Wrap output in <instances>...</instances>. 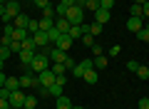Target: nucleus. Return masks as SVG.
<instances>
[{
	"mask_svg": "<svg viewBox=\"0 0 149 109\" xmlns=\"http://www.w3.org/2000/svg\"><path fill=\"white\" fill-rule=\"evenodd\" d=\"M3 67H5V60H0V72H3Z\"/></svg>",
	"mask_w": 149,
	"mask_h": 109,
	"instance_id": "nucleus-51",
	"label": "nucleus"
},
{
	"mask_svg": "<svg viewBox=\"0 0 149 109\" xmlns=\"http://www.w3.org/2000/svg\"><path fill=\"white\" fill-rule=\"evenodd\" d=\"M67 35L72 37V42L77 40V37H82V35H85V32H82V25H72V27L67 30Z\"/></svg>",
	"mask_w": 149,
	"mask_h": 109,
	"instance_id": "nucleus-17",
	"label": "nucleus"
},
{
	"mask_svg": "<svg viewBox=\"0 0 149 109\" xmlns=\"http://www.w3.org/2000/svg\"><path fill=\"white\" fill-rule=\"evenodd\" d=\"M137 37H139L142 42H149V27H142V30L137 32Z\"/></svg>",
	"mask_w": 149,
	"mask_h": 109,
	"instance_id": "nucleus-32",
	"label": "nucleus"
},
{
	"mask_svg": "<svg viewBox=\"0 0 149 109\" xmlns=\"http://www.w3.org/2000/svg\"><path fill=\"white\" fill-rule=\"evenodd\" d=\"M100 8H104V10H112V8H114V0H100Z\"/></svg>",
	"mask_w": 149,
	"mask_h": 109,
	"instance_id": "nucleus-34",
	"label": "nucleus"
},
{
	"mask_svg": "<svg viewBox=\"0 0 149 109\" xmlns=\"http://www.w3.org/2000/svg\"><path fill=\"white\" fill-rule=\"evenodd\" d=\"M10 55H13V52H10V47H3V45H0V60H8Z\"/></svg>",
	"mask_w": 149,
	"mask_h": 109,
	"instance_id": "nucleus-33",
	"label": "nucleus"
},
{
	"mask_svg": "<svg viewBox=\"0 0 149 109\" xmlns=\"http://www.w3.org/2000/svg\"><path fill=\"white\" fill-rule=\"evenodd\" d=\"M32 40H35V47H40V50L50 47V37H47V32H42V30H37L35 35H32Z\"/></svg>",
	"mask_w": 149,
	"mask_h": 109,
	"instance_id": "nucleus-7",
	"label": "nucleus"
},
{
	"mask_svg": "<svg viewBox=\"0 0 149 109\" xmlns=\"http://www.w3.org/2000/svg\"><path fill=\"white\" fill-rule=\"evenodd\" d=\"M92 62H95V69H104L109 65V57L107 55H100V57H92Z\"/></svg>",
	"mask_w": 149,
	"mask_h": 109,
	"instance_id": "nucleus-14",
	"label": "nucleus"
},
{
	"mask_svg": "<svg viewBox=\"0 0 149 109\" xmlns=\"http://www.w3.org/2000/svg\"><path fill=\"white\" fill-rule=\"evenodd\" d=\"M137 109H139V107H137Z\"/></svg>",
	"mask_w": 149,
	"mask_h": 109,
	"instance_id": "nucleus-55",
	"label": "nucleus"
},
{
	"mask_svg": "<svg viewBox=\"0 0 149 109\" xmlns=\"http://www.w3.org/2000/svg\"><path fill=\"white\" fill-rule=\"evenodd\" d=\"M5 87L10 89V92H15V89H20V77H8V79H5Z\"/></svg>",
	"mask_w": 149,
	"mask_h": 109,
	"instance_id": "nucleus-18",
	"label": "nucleus"
},
{
	"mask_svg": "<svg viewBox=\"0 0 149 109\" xmlns=\"http://www.w3.org/2000/svg\"><path fill=\"white\" fill-rule=\"evenodd\" d=\"M50 27H55V17H40V30L47 32Z\"/></svg>",
	"mask_w": 149,
	"mask_h": 109,
	"instance_id": "nucleus-16",
	"label": "nucleus"
},
{
	"mask_svg": "<svg viewBox=\"0 0 149 109\" xmlns=\"http://www.w3.org/2000/svg\"><path fill=\"white\" fill-rule=\"evenodd\" d=\"M55 27H57V30L62 32V35H67V30H70L72 25H70V20H67V17H55Z\"/></svg>",
	"mask_w": 149,
	"mask_h": 109,
	"instance_id": "nucleus-12",
	"label": "nucleus"
},
{
	"mask_svg": "<svg viewBox=\"0 0 149 109\" xmlns=\"http://www.w3.org/2000/svg\"><path fill=\"white\" fill-rule=\"evenodd\" d=\"M22 109H30V107H22Z\"/></svg>",
	"mask_w": 149,
	"mask_h": 109,
	"instance_id": "nucleus-52",
	"label": "nucleus"
},
{
	"mask_svg": "<svg viewBox=\"0 0 149 109\" xmlns=\"http://www.w3.org/2000/svg\"><path fill=\"white\" fill-rule=\"evenodd\" d=\"M17 15H20V0H5V15H3V20L10 22Z\"/></svg>",
	"mask_w": 149,
	"mask_h": 109,
	"instance_id": "nucleus-4",
	"label": "nucleus"
},
{
	"mask_svg": "<svg viewBox=\"0 0 149 109\" xmlns=\"http://www.w3.org/2000/svg\"><path fill=\"white\" fill-rule=\"evenodd\" d=\"M85 3H87V0H74V5H77V8H85Z\"/></svg>",
	"mask_w": 149,
	"mask_h": 109,
	"instance_id": "nucleus-47",
	"label": "nucleus"
},
{
	"mask_svg": "<svg viewBox=\"0 0 149 109\" xmlns=\"http://www.w3.org/2000/svg\"><path fill=\"white\" fill-rule=\"evenodd\" d=\"M40 87V79L32 69H25V74H20V89H35Z\"/></svg>",
	"mask_w": 149,
	"mask_h": 109,
	"instance_id": "nucleus-2",
	"label": "nucleus"
},
{
	"mask_svg": "<svg viewBox=\"0 0 149 109\" xmlns=\"http://www.w3.org/2000/svg\"><path fill=\"white\" fill-rule=\"evenodd\" d=\"M60 35H62V32H60L57 27H50V30H47V37H50V45H55V42L60 40Z\"/></svg>",
	"mask_w": 149,
	"mask_h": 109,
	"instance_id": "nucleus-20",
	"label": "nucleus"
},
{
	"mask_svg": "<svg viewBox=\"0 0 149 109\" xmlns=\"http://www.w3.org/2000/svg\"><path fill=\"white\" fill-rule=\"evenodd\" d=\"M85 10L97 12V10H100V0H87V3H85Z\"/></svg>",
	"mask_w": 149,
	"mask_h": 109,
	"instance_id": "nucleus-26",
	"label": "nucleus"
},
{
	"mask_svg": "<svg viewBox=\"0 0 149 109\" xmlns=\"http://www.w3.org/2000/svg\"><path fill=\"white\" fill-rule=\"evenodd\" d=\"M127 69H129V72H137V69H139V62H137V60H129V62H127Z\"/></svg>",
	"mask_w": 149,
	"mask_h": 109,
	"instance_id": "nucleus-37",
	"label": "nucleus"
},
{
	"mask_svg": "<svg viewBox=\"0 0 149 109\" xmlns=\"http://www.w3.org/2000/svg\"><path fill=\"white\" fill-rule=\"evenodd\" d=\"M35 57V50H22L20 52V62H22V69H30V62Z\"/></svg>",
	"mask_w": 149,
	"mask_h": 109,
	"instance_id": "nucleus-10",
	"label": "nucleus"
},
{
	"mask_svg": "<svg viewBox=\"0 0 149 109\" xmlns=\"http://www.w3.org/2000/svg\"><path fill=\"white\" fill-rule=\"evenodd\" d=\"M50 69H52L55 74H67V67H65V62H52V67H50Z\"/></svg>",
	"mask_w": 149,
	"mask_h": 109,
	"instance_id": "nucleus-22",
	"label": "nucleus"
},
{
	"mask_svg": "<svg viewBox=\"0 0 149 109\" xmlns=\"http://www.w3.org/2000/svg\"><path fill=\"white\" fill-rule=\"evenodd\" d=\"M144 3H147V0H134V5H144Z\"/></svg>",
	"mask_w": 149,
	"mask_h": 109,
	"instance_id": "nucleus-49",
	"label": "nucleus"
},
{
	"mask_svg": "<svg viewBox=\"0 0 149 109\" xmlns=\"http://www.w3.org/2000/svg\"><path fill=\"white\" fill-rule=\"evenodd\" d=\"M65 17L70 20V25H82V22H85V8H77V5L67 8Z\"/></svg>",
	"mask_w": 149,
	"mask_h": 109,
	"instance_id": "nucleus-3",
	"label": "nucleus"
},
{
	"mask_svg": "<svg viewBox=\"0 0 149 109\" xmlns=\"http://www.w3.org/2000/svg\"><path fill=\"white\" fill-rule=\"evenodd\" d=\"M60 3H62L65 8H72V5H74V0H60Z\"/></svg>",
	"mask_w": 149,
	"mask_h": 109,
	"instance_id": "nucleus-45",
	"label": "nucleus"
},
{
	"mask_svg": "<svg viewBox=\"0 0 149 109\" xmlns=\"http://www.w3.org/2000/svg\"><path fill=\"white\" fill-rule=\"evenodd\" d=\"M112 17V10H104V8H100V10L95 12V22H100V25H107Z\"/></svg>",
	"mask_w": 149,
	"mask_h": 109,
	"instance_id": "nucleus-9",
	"label": "nucleus"
},
{
	"mask_svg": "<svg viewBox=\"0 0 149 109\" xmlns=\"http://www.w3.org/2000/svg\"><path fill=\"white\" fill-rule=\"evenodd\" d=\"M42 17H55V8H52V5H47V8L42 10Z\"/></svg>",
	"mask_w": 149,
	"mask_h": 109,
	"instance_id": "nucleus-38",
	"label": "nucleus"
},
{
	"mask_svg": "<svg viewBox=\"0 0 149 109\" xmlns=\"http://www.w3.org/2000/svg\"><path fill=\"white\" fill-rule=\"evenodd\" d=\"M139 109H149V97H142L139 99V104H137Z\"/></svg>",
	"mask_w": 149,
	"mask_h": 109,
	"instance_id": "nucleus-40",
	"label": "nucleus"
},
{
	"mask_svg": "<svg viewBox=\"0 0 149 109\" xmlns=\"http://www.w3.org/2000/svg\"><path fill=\"white\" fill-rule=\"evenodd\" d=\"M102 30H104V25H100V22H92L90 25V35H100Z\"/></svg>",
	"mask_w": 149,
	"mask_h": 109,
	"instance_id": "nucleus-31",
	"label": "nucleus"
},
{
	"mask_svg": "<svg viewBox=\"0 0 149 109\" xmlns=\"http://www.w3.org/2000/svg\"><path fill=\"white\" fill-rule=\"evenodd\" d=\"M119 50H122V47H119V45H112V50L107 52V57H114V55H119Z\"/></svg>",
	"mask_w": 149,
	"mask_h": 109,
	"instance_id": "nucleus-41",
	"label": "nucleus"
},
{
	"mask_svg": "<svg viewBox=\"0 0 149 109\" xmlns=\"http://www.w3.org/2000/svg\"><path fill=\"white\" fill-rule=\"evenodd\" d=\"M55 47H57V50H65V52H67L70 47H72V37H70V35H60V40L55 42Z\"/></svg>",
	"mask_w": 149,
	"mask_h": 109,
	"instance_id": "nucleus-11",
	"label": "nucleus"
},
{
	"mask_svg": "<svg viewBox=\"0 0 149 109\" xmlns=\"http://www.w3.org/2000/svg\"><path fill=\"white\" fill-rule=\"evenodd\" d=\"M62 89H65V87H60V84H57V82H55V84H52V87H47V94H52V97H55V99H57V97H60V94H62Z\"/></svg>",
	"mask_w": 149,
	"mask_h": 109,
	"instance_id": "nucleus-25",
	"label": "nucleus"
},
{
	"mask_svg": "<svg viewBox=\"0 0 149 109\" xmlns=\"http://www.w3.org/2000/svg\"><path fill=\"white\" fill-rule=\"evenodd\" d=\"M30 69L35 74H40V72H45V69H50V57L47 55H35V57H32V62H30Z\"/></svg>",
	"mask_w": 149,
	"mask_h": 109,
	"instance_id": "nucleus-1",
	"label": "nucleus"
},
{
	"mask_svg": "<svg viewBox=\"0 0 149 109\" xmlns=\"http://www.w3.org/2000/svg\"><path fill=\"white\" fill-rule=\"evenodd\" d=\"M20 3H22V0H20Z\"/></svg>",
	"mask_w": 149,
	"mask_h": 109,
	"instance_id": "nucleus-54",
	"label": "nucleus"
},
{
	"mask_svg": "<svg viewBox=\"0 0 149 109\" xmlns=\"http://www.w3.org/2000/svg\"><path fill=\"white\" fill-rule=\"evenodd\" d=\"M0 3H5V0H0Z\"/></svg>",
	"mask_w": 149,
	"mask_h": 109,
	"instance_id": "nucleus-53",
	"label": "nucleus"
},
{
	"mask_svg": "<svg viewBox=\"0 0 149 109\" xmlns=\"http://www.w3.org/2000/svg\"><path fill=\"white\" fill-rule=\"evenodd\" d=\"M142 10H144V17H149V0H147V3L142 5Z\"/></svg>",
	"mask_w": 149,
	"mask_h": 109,
	"instance_id": "nucleus-44",
	"label": "nucleus"
},
{
	"mask_svg": "<svg viewBox=\"0 0 149 109\" xmlns=\"http://www.w3.org/2000/svg\"><path fill=\"white\" fill-rule=\"evenodd\" d=\"M37 30H40V20H35V17H30V22H27V32H30V35H35Z\"/></svg>",
	"mask_w": 149,
	"mask_h": 109,
	"instance_id": "nucleus-23",
	"label": "nucleus"
},
{
	"mask_svg": "<svg viewBox=\"0 0 149 109\" xmlns=\"http://www.w3.org/2000/svg\"><path fill=\"white\" fill-rule=\"evenodd\" d=\"M0 109H10V102L8 99H0Z\"/></svg>",
	"mask_w": 149,
	"mask_h": 109,
	"instance_id": "nucleus-43",
	"label": "nucleus"
},
{
	"mask_svg": "<svg viewBox=\"0 0 149 109\" xmlns=\"http://www.w3.org/2000/svg\"><path fill=\"white\" fill-rule=\"evenodd\" d=\"M25 97L27 94H22L20 89H15V92L10 94V99H8V102H10V109H22L25 107Z\"/></svg>",
	"mask_w": 149,
	"mask_h": 109,
	"instance_id": "nucleus-5",
	"label": "nucleus"
},
{
	"mask_svg": "<svg viewBox=\"0 0 149 109\" xmlns=\"http://www.w3.org/2000/svg\"><path fill=\"white\" fill-rule=\"evenodd\" d=\"M27 22H30V17H27V15H22V12L15 17V27H25V30H27Z\"/></svg>",
	"mask_w": 149,
	"mask_h": 109,
	"instance_id": "nucleus-21",
	"label": "nucleus"
},
{
	"mask_svg": "<svg viewBox=\"0 0 149 109\" xmlns=\"http://www.w3.org/2000/svg\"><path fill=\"white\" fill-rule=\"evenodd\" d=\"M25 37H30V32L25 30V27H15V32H13V40H17V42H22Z\"/></svg>",
	"mask_w": 149,
	"mask_h": 109,
	"instance_id": "nucleus-15",
	"label": "nucleus"
},
{
	"mask_svg": "<svg viewBox=\"0 0 149 109\" xmlns=\"http://www.w3.org/2000/svg\"><path fill=\"white\" fill-rule=\"evenodd\" d=\"M25 107H30V109L37 107V97H35V94H27V97H25Z\"/></svg>",
	"mask_w": 149,
	"mask_h": 109,
	"instance_id": "nucleus-29",
	"label": "nucleus"
},
{
	"mask_svg": "<svg viewBox=\"0 0 149 109\" xmlns=\"http://www.w3.org/2000/svg\"><path fill=\"white\" fill-rule=\"evenodd\" d=\"M55 77H57V74H55L52 69H45V72H40V74H37V79H40V87H45V89L52 87V84H55Z\"/></svg>",
	"mask_w": 149,
	"mask_h": 109,
	"instance_id": "nucleus-6",
	"label": "nucleus"
},
{
	"mask_svg": "<svg viewBox=\"0 0 149 109\" xmlns=\"http://www.w3.org/2000/svg\"><path fill=\"white\" fill-rule=\"evenodd\" d=\"M70 107H72L70 97H67V94H60V97H57V109H70Z\"/></svg>",
	"mask_w": 149,
	"mask_h": 109,
	"instance_id": "nucleus-19",
	"label": "nucleus"
},
{
	"mask_svg": "<svg viewBox=\"0 0 149 109\" xmlns=\"http://www.w3.org/2000/svg\"><path fill=\"white\" fill-rule=\"evenodd\" d=\"M70 109H85V107H80V104H72V107H70Z\"/></svg>",
	"mask_w": 149,
	"mask_h": 109,
	"instance_id": "nucleus-50",
	"label": "nucleus"
},
{
	"mask_svg": "<svg viewBox=\"0 0 149 109\" xmlns=\"http://www.w3.org/2000/svg\"><path fill=\"white\" fill-rule=\"evenodd\" d=\"M142 27H144V20H142V17H132V15H129V20H127V30H129V32L137 35Z\"/></svg>",
	"mask_w": 149,
	"mask_h": 109,
	"instance_id": "nucleus-8",
	"label": "nucleus"
},
{
	"mask_svg": "<svg viewBox=\"0 0 149 109\" xmlns=\"http://www.w3.org/2000/svg\"><path fill=\"white\" fill-rule=\"evenodd\" d=\"M82 42H85L87 47H92V45H95V37H92L90 32H87V35H82Z\"/></svg>",
	"mask_w": 149,
	"mask_h": 109,
	"instance_id": "nucleus-36",
	"label": "nucleus"
},
{
	"mask_svg": "<svg viewBox=\"0 0 149 109\" xmlns=\"http://www.w3.org/2000/svg\"><path fill=\"white\" fill-rule=\"evenodd\" d=\"M5 79H8V77H5L3 72H0V87H5Z\"/></svg>",
	"mask_w": 149,
	"mask_h": 109,
	"instance_id": "nucleus-48",
	"label": "nucleus"
},
{
	"mask_svg": "<svg viewBox=\"0 0 149 109\" xmlns=\"http://www.w3.org/2000/svg\"><path fill=\"white\" fill-rule=\"evenodd\" d=\"M82 79H85L87 84H97V79H100V74L95 72V67H90V69H85V74H82Z\"/></svg>",
	"mask_w": 149,
	"mask_h": 109,
	"instance_id": "nucleus-13",
	"label": "nucleus"
},
{
	"mask_svg": "<svg viewBox=\"0 0 149 109\" xmlns=\"http://www.w3.org/2000/svg\"><path fill=\"white\" fill-rule=\"evenodd\" d=\"M90 50H92V55H95V57H100V55H104V50H102V47L97 45V42H95V45L90 47Z\"/></svg>",
	"mask_w": 149,
	"mask_h": 109,
	"instance_id": "nucleus-35",
	"label": "nucleus"
},
{
	"mask_svg": "<svg viewBox=\"0 0 149 109\" xmlns=\"http://www.w3.org/2000/svg\"><path fill=\"white\" fill-rule=\"evenodd\" d=\"M22 50H37V47H35V40H32V35L22 40Z\"/></svg>",
	"mask_w": 149,
	"mask_h": 109,
	"instance_id": "nucleus-28",
	"label": "nucleus"
},
{
	"mask_svg": "<svg viewBox=\"0 0 149 109\" xmlns=\"http://www.w3.org/2000/svg\"><path fill=\"white\" fill-rule=\"evenodd\" d=\"M3 15H5V3H0V20H3Z\"/></svg>",
	"mask_w": 149,
	"mask_h": 109,
	"instance_id": "nucleus-46",
	"label": "nucleus"
},
{
	"mask_svg": "<svg viewBox=\"0 0 149 109\" xmlns=\"http://www.w3.org/2000/svg\"><path fill=\"white\" fill-rule=\"evenodd\" d=\"M129 12H132V17H142V20H144V10H142V5H132V10H129Z\"/></svg>",
	"mask_w": 149,
	"mask_h": 109,
	"instance_id": "nucleus-30",
	"label": "nucleus"
},
{
	"mask_svg": "<svg viewBox=\"0 0 149 109\" xmlns=\"http://www.w3.org/2000/svg\"><path fill=\"white\" fill-rule=\"evenodd\" d=\"M47 5H50V0H35V8H40V10H45Z\"/></svg>",
	"mask_w": 149,
	"mask_h": 109,
	"instance_id": "nucleus-42",
	"label": "nucleus"
},
{
	"mask_svg": "<svg viewBox=\"0 0 149 109\" xmlns=\"http://www.w3.org/2000/svg\"><path fill=\"white\" fill-rule=\"evenodd\" d=\"M55 82H57L60 87H65V84H67V74H57V77H55Z\"/></svg>",
	"mask_w": 149,
	"mask_h": 109,
	"instance_id": "nucleus-39",
	"label": "nucleus"
},
{
	"mask_svg": "<svg viewBox=\"0 0 149 109\" xmlns=\"http://www.w3.org/2000/svg\"><path fill=\"white\" fill-rule=\"evenodd\" d=\"M134 74H137L139 79H149V67H147V65H139V69Z\"/></svg>",
	"mask_w": 149,
	"mask_h": 109,
	"instance_id": "nucleus-24",
	"label": "nucleus"
},
{
	"mask_svg": "<svg viewBox=\"0 0 149 109\" xmlns=\"http://www.w3.org/2000/svg\"><path fill=\"white\" fill-rule=\"evenodd\" d=\"M67 74H74V77H82V74H85V67H82V65L80 62H77V65H74V67L72 69H70V72Z\"/></svg>",
	"mask_w": 149,
	"mask_h": 109,
	"instance_id": "nucleus-27",
	"label": "nucleus"
}]
</instances>
